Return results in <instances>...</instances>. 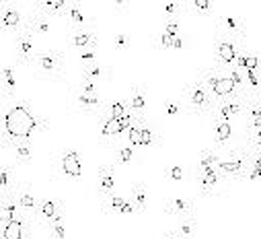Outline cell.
Returning <instances> with one entry per match:
<instances>
[{
  "label": "cell",
  "mask_w": 261,
  "mask_h": 239,
  "mask_svg": "<svg viewBox=\"0 0 261 239\" xmlns=\"http://www.w3.org/2000/svg\"><path fill=\"white\" fill-rule=\"evenodd\" d=\"M45 122H37L31 109L19 101L11 99L7 101L5 107V117H3V132H0V142L5 140H31V136L37 130H45Z\"/></svg>",
  "instance_id": "6da1fadb"
},
{
  "label": "cell",
  "mask_w": 261,
  "mask_h": 239,
  "mask_svg": "<svg viewBox=\"0 0 261 239\" xmlns=\"http://www.w3.org/2000/svg\"><path fill=\"white\" fill-rule=\"evenodd\" d=\"M216 97L210 93V89L202 83L200 77H195L191 83L185 85L183 95H181V105L183 111L189 115H202V117H210L212 109H214Z\"/></svg>",
  "instance_id": "7a4b0ae2"
},
{
  "label": "cell",
  "mask_w": 261,
  "mask_h": 239,
  "mask_svg": "<svg viewBox=\"0 0 261 239\" xmlns=\"http://www.w3.org/2000/svg\"><path fill=\"white\" fill-rule=\"evenodd\" d=\"M31 70L41 81L62 83V79H64V56H62V50L49 47V50L35 52L33 62H31Z\"/></svg>",
  "instance_id": "3957f363"
},
{
  "label": "cell",
  "mask_w": 261,
  "mask_h": 239,
  "mask_svg": "<svg viewBox=\"0 0 261 239\" xmlns=\"http://www.w3.org/2000/svg\"><path fill=\"white\" fill-rule=\"evenodd\" d=\"M249 163H251V153L247 147H237L224 153V157H218V171L232 182H241L249 173Z\"/></svg>",
  "instance_id": "277c9868"
},
{
  "label": "cell",
  "mask_w": 261,
  "mask_h": 239,
  "mask_svg": "<svg viewBox=\"0 0 261 239\" xmlns=\"http://www.w3.org/2000/svg\"><path fill=\"white\" fill-rule=\"evenodd\" d=\"M202 79V83L210 89V93L216 97V99H230V97H247L243 93L237 91V87L230 83V79L222 73V68H206L198 75Z\"/></svg>",
  "instance_id": "5b68a950"
},
{
  "label": "cell",
  "mask_w": 261,
  "mask_h": 239,
  "mask_svg": "<svg viewBox=\"0 0 261 239\" xmlns=\"http://www.w3.org/2000/svg\"><path fill=\"white\" fill-rule=\"evenodd\" d=\"M243 47H245L243 41H239V39H234L228 33L218 29V35H216V41H214L218 66H234V62H237V58H239Z\"/></svg>",
  "instance_id": "8992f818"
},
{
  "label": "cell",
  "mask_w": 261,
  "mask_h": 239,
  "mask_svg": "<svg viewBox=\"0 0 261 239\" xmlns=\"http://www.w3.org/2000/svg\"><path fill=\"white\" fill-rule=\"evenodd\" d=\"M249 97H230V99H216L214 109L210 113L212 122H232L234 117H241L247 109Z\"/></svg>",
  "instance_id": "52a82bcc"
},
{
  "label": "cell",
  "mask_w": 261,
  "mask_h": 239,
  "mask_svg": "<svg viewBox=\"0 0 261 239\" xmlns=\"http://www.w3.org/2000/svg\"><path fill=\"white\" fill-rule=\"evenodd\" d=\"M35 35L29 29H21L17 35H13V43H15V66L21 68H31L33 56H35Z\"/></svg>",
  "instance_id": "ba28073f"
},
{
  "label": "cell",
  "mask_w": 261,
  "mask_h": 239,
  "mask_svg": "<svg viewBox=\"0 0 261 239\" xmlns=\"http://www.w3.org/2000/svg\"><path fill=\"white\" fill-rule=\"evenodd\" d=\"M195 184H198L200 196L208 198V196H222L228 179L218 169H212V171H206V173H195Z\"/></svg>",
  "instance_id": "9c48e42d"
},
{
  "label": "cell",
  "mask_w": 261,
  "mask_h": 239,
  "mask_svg": "<svg viewBox=\"0 0 261 239\" xmlns=\"http://www.w3.org/2000/svg\"><path fill=\"white\" fill-rule=\"evenodd\" d=\"M25 19H27V13H23L21 7L11 3L0 5V29L5 33L17 35L25 27Z\"/></svg>",
  "instance_id": "30bf717a"
},
{
  "label": "cell",
  "mask_w": 261,
  "mask_h": 239,
  "mask_svg": "<svg viewBox=\"0 0 261 239\" xmlns=\"http://www.w3.org/2000/svg\"><path fill=\"white\" fill-rule=\"evenodd\" d=\"M72 101H74V105L83 113H89V115H93V113H99L101 115L103 109H105V105H107L99 93H85L79 87H72Z\"/></svg>",
  "instance_id": "8fae6325"
},
{
  "label": "cell",
  "mask_w": 261,
  "mask_h": 239,
  "mask_svg": "<svg viewBox=\"0 0 261 239\" xmlns=\"http://www.w3.org/2000/svg\"><path fill=\"white\" fill-rule=\"evenodd\" d=\"M15 198H17V206H19V210H21L23 214H27L29 219H35L39 198L35 196L33 186H31V184H27V182H17Z\"/></svg>",
  "instance_id": "7c38bea8"
},
{
  "label": "cell",
  "mask_w": 261,
  "mask_h": 239,
  "mask_svg": "<svg viewBox=\"0 0 261 239\" xmlns=\"http://www.w3.org/2000/svg\"><path fill=\"white\" fill-rule=\"evenodd\" d=\"M0 235H3V239H31V219L19 212L0 229Z\"/></svg>",
  "instance_id": "4fadbf2b"
},
{
  "label": "cell",
  "mask_w": 261,
  "mask_h": 239,
  "mask_svg": "<svg viewBox=\"0 0 261 239\" xmlns=\"http://www.w3.org/2000/svg\"><path fill=\"white\" fill-rule=\"evenodd\" d=\"M58 167L70 179H81L83 177V163H81V155H79L76 149H64L58 157Z\"/></svg>",
  "instance_id": "5bb4252c"
},
{
  "label": "cell",
  "mask_w": 261,
  "mask_h": 239,
  "mask_svg": "<svg viewBox=\"0 0 261 239\" xmlns=\"http://www.w3.org/2000/svg\"><path fill=\"white\" fill-rule=\"evenodd\" d=\"M99 45V35L95 29H70L68 33V47L74 52H85V50H97Z\"/></svg>",
  "instance_id": "9a60e30c"
},
{
  "label": "cell",
  "mask_w": 261,
  "mask_h": 239,
  "mask_svg": "<svg viewBox=\"0 0 261 239\" xmlns=\"http://www.w3.org/2000/svg\"><path fill=\"white\" fill-rule=\"evenodd\" d=\"M0 147L9 151L15 157V163H19V165H29L33 161L31 140H5V142H0Z\"/></svg>",
  "instance_id": "2e32d148"
},
{
  "label": "cell",
  "mask_w": 261,
  "mask_h": 239,
  "mask_svg": "<svg viewBox=\"0 0 261 239\" xmlns=\"http://www.w3.org/2000/svg\"><path fill=\"white\" fill-rule=\"evenodd\" d=\"M99 136L103 140V145H117L121 142V128L119 122L105 113L99 115Z\"/></svg>",
  "instance_id": "e0dca14e"
},
{
  "label": "cell",
  "mask_w": 261,
  "mask_h": 239,
  "mask_svg": "<svg viewBox=\"0 0 261 239\" xmlns=\"http://www.w3.org/2000/svg\"><path fill=\"white\" fill-rule=\"evenodd\" d=\"M64 214V208H62V202L60 200H51V198H39V204H37V212H35V221L39 225H47L51 223L56 217Z\"/></svg>",
  "instance_id": "ac0fdd59"
},
{
  "label": "cell",
  "mask_w": 261,
  "mask_h": 239,
  "mask_svg": "<svg viewBox=\"0 0 261 239\" xmlns=\"http://www.w3.org/2000/svg\"><path fill=\"white\" fill-rule=\"evenodd\" d=\"M115 190V165H101L97 177V192L101 198L111 196Z\"/></svg>",
  "instance_id": "d6986e66"
},
{
  "label": "cell",
  "mask_w": 261,
  "mask_h": 239,
  "mask_svg": "<svg viewBox=\"0 0 261 239\" xmlns=\"http://www.w3.org/2000/svg\"><path fill=\"white\" fill-rule=\"evenodd\" d=\"M127 101V109L136 113V115H144V109H146V101H148V91L144 89V85H134L129 95L125 97Z\"/></svg>",
  "instance_id": "ffe728a7"
},
{
  "label": "cell",
  "mask_w": 261,
  "mask_h": 239,
  "mask_svg": "<svg viewBox=\"0 0 261 239\" xmlns=\"http://www.w3.org/2000/svg\"><path fill=\"white\" fill-rule=\"evenodd\" d=\"M25 29H29L35 37L39 35H47L51 31V25H49V17H45L43 13L39 11H33V13H27V19H25Z\"/></svg>",
  "instance_id": "44dd1931"
},
{
  "label": "cell",
  "mask_w": 261,
  "mask_h": 239,
  "mask_svg": "<svg viewBox=\"0 0 261 239\" xmlns=\"http://www.w3.org/2000/svg\"><path fill=\"white\" fill-rule=\"evenodd\" d=\"M163 212L169 214V217H177V219L193 217V200H187V198H171L163 206Z\"/></svg>",
  "instance_id": "7402d4cb"
},
{
  "label": "cell",
  "mask_w": 261,
  "mask_h": 239,
  "mask_svg": "<svg viewBox=\"0 0 261 239\" xmlns=\"http://www.w3.org/2000/svg\"><path fill=\"white\" fill-rule=\"evenodd\" d=\"M64 15L70 19V23H72L74 29H95L93 19H91L79 5H74V3H68V5H66V13H64Z\"/></svg>",
  "instance_id": "603a6c76"
},
{
  "label": "cell",
  "mask_w": 261,
  "mask_h": 239,
  "mask_svg": "<svg viewBox=\"0 0 261 239\" xmlns=\"http://www.w3.org/2000/svg\"><path fill=\"white\" fill-rule=\"evenodd\" d=\"M220 31H224V33H228L230 37H234V39L247 43V29L243 27V23H241L234 15H224V17L220 19Z\"/></svg>",
  "instance_id": "cb8c5ba5"
},
{
  "label": "cell",
  "mask_w": 261,
  "mask_h": 239,
  "mask_svg": "<svg viewBox=\"0 0 261 239\" xmlns=\"http://www.w3.org/2000/svg\"><path fill=\"white\" fill-rule=\"evenodd\" d=\"M0 79H3V89H5V99L11 101L15 99L17 93V66H0Z\"/></svg>",
  "instance_id": "d4e9b609"
},
{
  "label": "cell",
  "mask_w": 261,
  "mask_h": 239,
  "mask_svg": "<svg viewBox=\"0 0 261 239\" xmlns=\"http://www.w3.org/2000/svg\"><path fill=\"white\" fill-rule=\"evenodd\" d=\"M129 202L134 204V210L136 214H142L146 210V204H148V190H146V184L138 182L132 186V192H129Z\"/></svg>",
  "instance_id": "484cf974"
},
{
  "label": "cell",
  "mask_w": 261,
  "mask_h": 239,
  "mask_svg": "<svg viewBox=\"0 0 261 239\" xmlns=\"http://www.w3.org/2000/svg\"><path fill=\"white\" fill-rule=\"evenodd\" d=\"M66 5V0H41V3L35 5V11L43 13L45 17H64Z\"/></svg>",
  "instance_id": "4316f807"
},
{
  "label": "cell",
  "mask_w": 261,
  "mask_h": 239,
  "mask_svg": "<svg viewBox=\"0 0 261 239\" xmlns=\"http://www.w3.org/2000/svg\"><path fill=\"white\" fill-rule=\"evenodd\" d=\"M111 75H113V68L103 66V64H99V62L83 66V77H87V79H89V81H93L95 85H97L99 81H109V79H111Z\"/></svg>",
  "instance_id": "83f0119b"
},
{
  "label": "cell",
  "mask_w": 261,
  "mask_h": 239,
  "mask_svg": "<svg viewBox=\"0 0 261 239\" xmlns=\"http://www.w3.org/2000/svg\"><path fill=\"white\" fill-rule=\"evenodd\" d=\"M17 188L15 182V169L11 165H0V192H3V198L13 194Z\"/></svg>",
  "instance_id": "f1b7e54d"
},
{
  "label": "cell",
  "mask_w": 261,
  "mask_h": 239,
  "mask_svg": "<svg viewBox=\"0 0 261 239\" xmlns=\"http://www.w3.org/2000/svg\"><path fill=\"white\" fill-rule=\"evenodd\" d=\"M136 151L132 145H127V142H117V153H115V167H127V165H132V161L136 159Z\"/></svg>",
  "instance_id": "f546056e"
},
{
  "label": "cell",
  "mask_w": 261,
  "mask_h": 239,
  "mask_svg": "<svg viewBox=\"0 0 261 239\" xmlns=\"http://www.w3.org/2000/svg\"><path fill=\"white\" fill-rule=\"evenodd\" d=\"M234 66H237L239 70H253V73H259V68H261L259 58H257L255 54H251V52L247 50V45L241 50V54H239V58H237Z\"/></svg>",
  "instance_id": "4dcf8cb0"
},
{
  "label": "cell",
  "mask_w": 261,
  "mask_h": 239,
  "mask_svg": "<svg viewBox=\"0 0 261 239\" xmlns=\"http://www.w3.org/2000/svg\"><path fill=\"white\" fill-rule=\"evenodd\" d=\"M175 233L181 239H195V235H198V219H195V214L179 219V225H177Z\"/></svg>",
  "instance_id": "1f68e13d"
},
{
  "label": "cell",
  "mask_w": 261,
  "mask_h": 239,
  "mask_svg": "<svg viewBox=\"0 0 261 239\" xmlns=\"http://www.w3.org/2000/svg\"><path fill=\"white\" fill-rule=\"evenodd\" d=\"M212 169H218V155L214 149H204L200 153V161H198V169L195 173H206V171H212Z\"/></svg>",
  "instance_id": "d6a6232c"
},
{
  "label": "cell",
  "mask_w": 261,
  "mask_h": 239,
  "mask_svg": "<svg viewBox=\"0 0 261 239\" xmlns=\"http://www.w3.org/2000/svg\"><path fill=\"white\" fill-rule=\"evenodd\" d=\"M159 142H161V136L156 128L144 119L140 126V147H159Z\"/></svg>",
  "instance_id": "836d02e7"
},
{
  "label": "cell",
  "mask_w": 261,
  "mask_h": 239,
  "mask_svg": "<svg viewBox=\"0 0 261 239\" xmlns=\"http://www.w3.org/2000/svg\"><path fill=\"white\" fill-rule=\"evenodd\" d=\"M125 202H127V198L115 196V194H111L107 198H101V206H103L105 214H121V208L125 206Z\"/></svg>",
  "instance_id": "e575fe53"
},
{
  "label": "cell",
  "mask_w": 261,
  "mask_h": 239,
  "mask_svg": "<svg viewBox=\"0 0 261 239\" xmlns=\"http://www.w3.org/2000/svg\"><path fill=\"white\" fill-rule=\"evenodd\" d=\"M144 119H146L144 115H138V117H136V122L125 130V136H123V138H125L127 145H132L134 149H140V126H142Z\"/></svg>",
  "instance_id": "d590c367"
},
{
  "label": "cell",
  "mask_w": 261,
  "mask_h": 239,
  "mask_svg": "<svg viewBox=\"0 0 261 239\" xmlns=\"http://www.w3.org/2000/svg\"><path fill=\"white\" fill-rule=\"evenodd\" d=\"M45 231L49 239H66V225H64V214L56 217L51 223L45 225Z\"/></svg>",
  "instance_id": "8d00e7d4"
},
{
  "label": "cell",
  "mask_w": 261,
  "mask_h": 239,
  "mask_svg": "<svg viewBox=\"0 0 261 239\" xmlns=\"http://www.w3.org/2000/svg\"><path fill=\"white\" fill-rule=\"evenodd\" d=\"M212 124H214V138L218 147H224L232 136V124L228 122H212Z\"/></svg>",
  "instance_id": "74e56055"
},
{
  "label": "cell",
  "mask_w": 261,
  "mask_h": 239,
  "mask_svg": "<svg viewBox=\"0 0 261 239\" xmlns=\"http://www.w3.org/2000/svg\"><path fill=\"white\" fill-rule=\"evenodd\" d=\"M185 9H187V13H195L200 17H210V13H212V5L208 3V0H193V3H185Z\"/></svg>",
  "instance_id": "f35d334b"
},
{
  "label": "cell",
  "mask_w": 261,
  "mask_h": 239,
  "mask_svg": "<svg viewBox=\"0 0 261 239\" xmlns=\"http://www.w3.org/2000/svg\"><path fill=\"white\" fill-rule=\"evenodd\" d=\"M187 9L185 5L181 3H165L163 5V15H165V21L167 19H181V15H185Z\"/></svg>",
  "instance_id": "ab89813d"
},
{
  "label": "cell",
  "mask_w": 261,
  "mask_h": 239,
  "mask_svg": "<svg viewBox=\"0 0 261 239\" xmlns=\"http://www.w3.org/2000/svg\"><path fill=\"white\" fill-rule=\"evenodd\" d=\"M125 111H127V101H125V99L113 101V103L105 105V109H103V113H105V115H109V117H113V119H119Z\"/></svg>",
  "instance_id": "60d3db41"
},
{
  "label": "cell",
  "mask_w": 261,
  "mask_h": 239,
  "mask_svg": "<svg viewBox=\"0 0 261 239\" xmlns=\"http://www.w3.org/2000/svg\"><path fill=\"white\" fill-rule=\"evenodd\" d=\"M132 47V39H129L127 33H115L113 35V50L115 52H127Z\"/></svg>",
  "instance_id": "b9f144b4"
},
{
  "label": "cell",
  "mask_w": 261,
  "mask_h": 239,
  "mask_svg": "<svg viewBox=\"0 0 261 239\" xmlns=\"http://www.w3.org/2000/svg\"><path fill=\"white\" fill-rule=\"evenodd\" d=\"M161 33H165L169 37H177L179 35V19H167Z\"/></svg>",
  "instance_id": "7bdbcfd3"
},
{
  "label": "cell",
  "mask_w": 261,
  "mask_h": 239,
  "mask_svg": "<svg viewBox=\"0 0 261 239\" xmlns=\"http://www.w3.org/2000/svg\"><path fill=\"white\" fill-rule=\"evenodd\" d=\"M165 113H167L169 117H177V115H181V113H183V105H181V101H177V99L167 101V105H165Z\"/></svg>",
  "instance_id": "ee69618b"
},
{
  "label": "cell",
  "mask_w": 261,
  "mask_h": 239,
  "mask_svg": "<svg viewBox=\"0 0 261 239\" xmlns=\"http://www.w3.org/2000/svg\"><path fill=\"white\" fill-rule=\"evenodd\" d=\"M79 60L81 64L87 66V64H95L97 62V50H85V52H79Z\"/></svg>",
  "instance_id": "f6af8a7d"
},
{
  "label": "cell",
  "mask_w": 261,
  "mask_h": 239,
  "mask_svg": "<svg viewBox=\"0 0 261 239\" xmlns=\"http://www.w3.org/2000/svg\"><path fill=\"white\" fill-rule=\"evenodd\" d=\"M167 175H169L171 182H181V179H183V169H181V165H171V167L167 169Z\"/></svg>",
  "instance_id": "bcb514c9"
},
{
  "label": "cell",
  "mask_w": 261,
  "mask_h": 239,
  "mask_svg": "<svg viewBox=\"0 0 261 239\" xmlns=\"http://www.w3.org/2000/svg\"><path fill=\"white\" fill-rule=\"evenodd\" d=\"M13 217H11V212L7 210V204H5V198H0V229H3L9 221H11Z\"/></svg>",
  "instance_id": "7dc6e473"
},
{
  "label": "cell",
  "mask_w": 261,
  "mask_h": 239,
  "mask_svg": "<svg viewBox=\"0 0 261 239\" xmlns=\"http://www.w3.org/2000/svg\"><path fill=\"white\" fill-rule=\"evenodd\" d=\"M79 89H81V91H85V93H97V85H95L93 81H89L87 77H81Z\"/></svg>",
  "instance_id": "c3c4849f"
},
{
  "label": "cell",
  "mask_w": 261,
  "mask_h": 239,
  "mask_svg": "<svg viewBox=\"0 0 261 239\" xmlns=\"http://www.w3.org/2000/svg\"><path fill=\"white\" fill-rule=\"evenodd\" d=\"M5 107H7V101L0 97V132H3V117H5Z\"/></svg>",
  "instance_id": "681fc988"
},
{
  "label": "cell",
  "mask_w": 261,
  "mask_h": 239,
  "mask_svg": "<svg viewBox=\"0 0 261 239\" xmlns=\"http://www.w3.org/2000/svg\"><path fill=\"white\" fill-rule=\"evenodd\" d=\"M163 239H181L177 233H175V229L173 231H167V233H163Z\"/></svg>",
  "instance_id": "f907efd6"
},
{
  "label": "cell",
  "mask_w": 261,
  "mask_h": 239,
  "mask_svg": "<svg viewBox=\"0 0 261 239\" xmlns=\"http://www.w3.org/2000/svg\"><path fill=\"white\" fill-rule=\"evenodd\" d=\"M0 97H3L5 99V89H3V79H0ZM7 101V99H5Z\"/></svg>",
  "instance_id": "816d5d0a"
},
{
  "label": "cell",
  "mask_w": 261,
  "mask_h": 239,
  "mask_svg": "<svg viewBox=\"0 0 261 239\" xmlns=\"http://www.w3.org/2000/svg\"><path fill=\"white\" fill-rule=\"evenodd\" d=\"M0 198H3V192H0Z\"/></svg>",
  "instance_id": "f5cc1de1"
},
{
  "label": "cell",
  "mask_w": 261,
  "mask_h": 239,
  "mask_svg": "<svg viewBox=\"0 0 261 239\" xmlns=\"http://www.w3.org/2000/svg\"><path fill=\"white\" fill-rule=\"evenodd\" d=\"M0 239H3V235H0Z\"/></svg>",
  "instance_id": "db71d44e"
}]
</instances>
